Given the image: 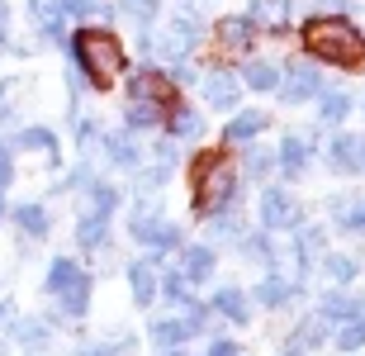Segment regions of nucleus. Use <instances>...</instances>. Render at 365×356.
<instances>
[{"label": "nucleus", "mask_w": 365, "mask_h": 356, "mask_svg": "<svg viewBox=\"0 0 365 356\" xmlns=\"http://www.w3.org/2000/svg\"><path fill=\"white\" fill-rule=\"evenodd\" d=\"M190 180H195V214L214 219L237 200V166L228 162V152H200L190 162Z\"/></svg>", "instance_id": "f257e3e1"}, {"label": "nucleus", "mask_w": 365, "mask_h": 356, "mask_svg": "<svg viewBox=\"0 0 365 356\" xmlns=\"http://www.w3.org/2000/svg\"><path fill=\"white\" fill-rule=\"evenodd\" d=\"M71 57H76V71H81L91 86H114L128 67V57H123V43L109 34V29H81L76 39H71Z\"/></svg>", "instance_id": "f03ea898"}, {"label": "nucleus", "mask_w": 365, "mask_h": 356, "mask_svg": "<svg viewBox=\"0 0 365 356\" xmlns=\"http://www.w3.org/2000/svg\"><path fill=\"white\" fill-rule=\"evenodd\" d=\"M304 48H309L318 62H332V67H356L365 57V39L361 29L341 14H327V19H309L304 24Z\"/></svg>", "instance_id": "7ed1b4c3"}, {"label": "nucleus", "mask_w": 365, "mask_h": 356, "mask_svg": "<svg viewBox=\"0 0 365 356\" xmlns=\"http://www.w3.org/2000/svg\"><path fill=\"white\" fill-rule=\"evenodd\" d=\"M48 295H57L62 314L81 318L86 309H91V275H86L71 257H57L53 266H48Z\"/></svg>", "instance_id": "20e7f679"}, {"label": "nucleus", "mask_w": 365, "mask_h": 356, "mask_svg": "<svg viewBox=\"0 0 365 356\" xmlns=\"http://www.w3.org/2000/svg\"><path fill=\"white\" fill-rule=\"evenodd\" d=\"M195 43H200V19H195V14H176V19L166 24V34L148 39V53L166 57V62L176 67V62H185V57H190Z\"/></svg>", "instance_id": "39448f33"}, {"label": "nucleus", "mask_w": 365, "mask_h": 356, "mask_svg": "<svg viewBox=\"0 0 365 356\" xmlns=\"http://www.w3.org/2000/svg\"><path fill=\"white\" fill-rule=\"evenodd\" d=\"M128 233H133L143 247H152V252H171V247H180V228L166 223V214H152V209H138L133 219H128Z\"/></svg>", "instance_id": "423d86ee"}, {"label": "nucleus", "mask_w": 365, "mask_h": 356, "mask_svg": "<svg viewBox=\"0 0 365 356\" xmlns=\"http://www.w3.org/2000/svg\"><path fill=\"white\" fill-rule=\"evenodd\" d=\"M304 223V209L289 190L271 185V190H261V228L266 233H280V228H299Z\"/></svg>", "instance_id": "0eeeda50"}, {"label": "nucleus", "mask_w": 365, "mask_h": 356, "mask_svg": "<svg viewBox=\"0 0 365 356\" xmlns=\"http://www.w3.org/2000/svg\"><path fill=\"white\" fill-rule=\"evenodd\" d=\"M318 91H323V76H318L313 62H289V71L280 76V100L284 105H304V100H313Z\"/></svg>", "instance_id": "6e6552de"}, {"label": "nucleus", "mask_w": 365, "mask_h": 356, "mask_svg": "<svg viewBox=\"0 0 365 356\" xmlns=\"http://www.w3.org/2000/svg\"><path fill=\"white\" fill-rule=\"evenodd\" d=\"M128 100H143V105H162V110H171V105H176L171 76H162V71H133V76H128Z\"/></svg>", "instance_id": "1a4fd4ad"}, {"label": "nucleus", "mask_w": 365, "mask_h": 356, "mask_svg": "<svg viewBox=\"0 0 365 356\" xmlns=\"http://www.w3.org/2000/svg\"><path fill=\"white\" fill-rule=\"evenodd\" d=\"M214 39H218V53L242 57L247 48H252V39H257V24H252L247 14H228V19H218Z\"/></svg>", "instance_id": "9d476101"}, {"label": "nucleus", "mask_w": 365, "mask_h": 356, "mask_svg": "<svg viewBox=\"0 0 365 356\" xmlns=\"http://www.w3.org/2000/svg\"><path fill=\"white\" fill-rule=\"evenodd\" d=\"M204 100H209L214 110H232V105L242 100V81H237L228 67L209 71V76H204Z\"/></svg>", "instance_id": "9b49d317"}, {"label": "nucleus", "mask_w": 365, "mask_h": 356, "mask_svg": "<svg viewBox=\"0 0 365 356\" xmlns=\"http://www.w3.org/2000/svg\"><path fill=\"white\" fill-rule=\"evenodd\" d=\"M332 166L346 171V176H361L365 171V133H337L332 138Z\"/></svg>", "instance_id": "f8f14e48"}, {"label": "nucleus", "mask_w": 365, "mask_h": 356, "mask_svg": "<svg viewBox=\"0 0 365 356\" xmlns=\"http://www.w3.org/2000/svg\"><path fill=\"white\" fill-rule=\"evenodd\" d=\"M128 290H133V304H143V309H148L152 300H157V295H162V275H157V261H133V266H128Z\"/></svg>", "instance_id": "ddd939ff"}, {"label": "nucleus", "mask_w": 365, "mask_h": 356, "mask_svg": "<svg viewBox=\"0 0 365 356\" xmlns=\"http://www.w3.org/2000/svg\"><path fill=\"white\" fill-rule=\"evenodd\" d=\"M309 157H313V143L304 133H289L280 143V152H275V166H280L284 176H304L309 171Z\"/></svg>", "instance_id": "4468645a"}, {"label": "nucleus", "mask_w": 365, "mask_h": 356, "mask_svg": "<svg viewBox=\"0 0 365 356\" xmlns=\"http://www.w3.org/2000/svg\"><path fill=\"white\" fill-rule=\"evenodd\" d=\"M247 19L257 29H271V34H284V24H289V0H252V10H247Z\"/></svg>", "instance_id": "2eb2a0df"}, {"label": "nucleus", "mask_w": 365, "mask_h": 356, "mask_svg": "<svg viewBox=\"0 0 365 356\" xmlns=\"http://www.w3.org/2000/svg\"><path fill=\"white\" fill-rule=\"evenodd\" d=\"M266 110H242V114H232L228 128H223V143H252L257 133H266Z\"/></svg>", "instance_id": "dca6fc26"}, {"label": "nucleus", "mask_w": 365, "mask_h": 356, "mask_svg": "<svg viewBox=\"0 0 365 356\" xmlns=\"http://www.w3.org/2000/svg\"><path fill=\"white\" fill-rule=\"evenodd\" d=\"M214 266H218V257H214V247H185V257H180V275H185L190 285H200V280H209L214 275Z\"/></svg>", "instance_id": "f3484780"}, {"label": "nucleus", "mask_w": 365, "mask_h": 356, "mask_svg": "<svg viewBox=\"0 0 365 356\" xmlns=\"http://www.w3.org/2000/svg\"><path fill=\"white\" fill-rule=\"evenodd\" d=\"M29 19H34V29L43 39H62V24H67V14L57 10V0H29Z\"/></svg>", "instance_id": "a211bd4d"}, {"label": "nucleus", "mask_w": 365, "mask_h": 356, "mask_svg": "<svg viewBox=\"0 0 365 356\" xmlns=\"http://www.w3.org/2000/svg\"><path fill=\"white\" fill-rule=\"evenodd\" d=\"M166 128H171V138H176V143H190V138L204 133V114L190 110V105H171V114H166Z\"/></svg>", "instance_id": "6ab92c4d"}, {"label": "nucleus", "mask_w": 365, "mask_h": 356, "mask_svg": "<svg viewBox=\"0 0 365 356\" xmlns=\"http://www.w3.org/2000/svg\"><path fill=\"white\" fill-rule=\"evenodd\" d=\"M14 148H24V152H43V157H48V162L57 166V133H53V128H43V123H29V128H19Z\"/></svg>", "instance_id": "aec40b11"}, {"label": "nucleus", "mask_w": 365, "mask_h": 356, "mask_svg": "<svg viewBox=\"0 0 365 356\" xmlns=\"http://www.w3.org/2000/svg\"><path fill=\"white\" fill-rule=\"evenodd\" d=\"M280 76H284V71L275 67V62H266V57H252V62L242 67V76H237V81L252 86V91H280Z\"/></svg>", "instance_id": "412c9836"}, {"label": "nucleus", "mask_w": 365, "mask_h": 356, "mask_svg": "<svg viewBox=\"0 0 365 356\" xmlns=\"http://www.w3.org/2000/svg\"><path fill=\"white\" fill-rule=\"evenodd\" d=\"M105 238H109V214H100V209L81 214V223H76V247L95 252V247H105Z\"/></svg>", "instance_id": "4be33fe9"}, {"label": "nucleus", "mask_w": 365, "mask_h": 356, "mask_svg": "<svg viewBox=\"0 0 365 356\" xmlns=\"http://www.w3.org/2000/svg\"><path fill=\"white\" fill-rule=\"evenodd\" d=\"M214 309L228 318V323H237V328L252 318V304H247V295H242V290H232V285H223V290L214 295Z\"/></svg>", "instance_id": "5701e85b"}, {"label": "nucleus", "mask_w": 365, "mask_h": 356, "mask_svg": "<svg viewBox=\"0 0 365 356\" xmlns=\"http://www.w3.org/2000/svg\"><path fill=\"white\" fill-rule=\"evenodd\" d=\"M14 223H19V233L24 238H48V228H53V219H48V209L43 205H14Z\"/></svg>", "instance_id": "b1692460"}, {"label": "nucleus", "mask_w": 365, "mask_h": 356, "mask_svg": "<svg viewBox=\"0 0 365 356\" xmlns=\"http://www.w3.org/2000/svg\"><path fill=\"white\" fill-rule=\"evenodd\" d=\"M105 157L114 166H138V143L128 128H119V133H105Z\"/></svg>", "instance_id": "393cba45"}, {"label": "nucleus", "mask_w": 365, "mask_h": 356, "mask_svg": "<svg viewBox=\"0 0 365 356\" xmlns=\"http://www.w3.org/2000/svg\"><path fill=\"white\" fill-rule=\"evenodd\" d=\"M185 337H190L185 318H157V323H152V347H162V352H176Z\"/></svg>", "instance_id": "a878e982"}, {"label": "nucleus", "mask_w": 365, "mask_h": 356, "mask_svg": "<svg viewBox=\"0 0 365 356\" xmlns=\"http://www.w3.org/2000/svg\"><path fill=\"white\" fill-rule=\"evenodd\" d=\"M257 300L266 304V309H284V304L294 300V280H284V275H266L257 285Z\"/></svg>", "instance_id": "bb28decb"}, {"label": "nucleus", "mask_w": 365, "mask_h": 356, "mask_svg": "<svg viewBox=\"0 0 365 356\" xmlns=\"http://www.w3.org/2000/svg\"><path fill=\"white\" fill-rule=\"evenodd\" d=\"M351 114V96L346 91H318V119L323 123H341Z\"/></svg>", "instance_id": "cd10ccee"}, {"label": "nucleus", "mask_w": 365, "mask_h": 356, "mask_svg": "<svg viewBox=\"0 0 365 356\" xmlns=\"http://www.w3.org/2000/svg\"><path fill=\"white\" fill-rule=\"evenodd\" d=\"M162 119H166L162 105H143V100H128V105H123V123H128V128H157Z\"/></svg>", "instance_id": "c85d7f7f"}, {"label": "nucleus", "mask_w": 365, "mask_h": 356, "mask_svg": "<svg viewBox=\"0 0 365 356\" xmlns=\"http://www.w3.org/2000/svg\"><path fill=\"white\" fill-rule=\"evenodd\" d=\"M361 314H365V304L351 300V295H327V300H323V318H327V323H332V318L346 323V318H361Z\"/></svg>", "instance_id": "c756f323"}, {"label": "nucleus", "mask_w": 365, "mask_h": 356, "mask_svg": "<svg viewBox=\"0 0 365 356\" xmlns=\"http://www.w3.org/2000/svg\"><path fill=\"white\" fill-rule=\"evenodd\" d=\"M14 337L24 347H43L48 342V323H43V318H19V323H14Z\"/></svg>", "instance_id": "7c9ffc66"}, {"label": "nucleus", "mask_w": 365, "mask_h": 356, "mask_svg": "<svg viewBox=\"0 0 365 356\" xmlns=\"http://www.w3.org/2000/svg\"><path fill=\"white\" fill-rule=\"evenodd\" d=\"M323 228H299V266H309L318 252H323Z\"/></svg>", "instance_id": "2f4dec72"}, {"label": "nucleus", "mask_w": 365, "mask_h": 356, "mask_svg": "<svg viewBox=\"0 0 365 356\" xmlns=\"http://www.w3.org/2000/svg\"><path fill=\"white\" fill-rule=\"evenodd\" d=\"M337 347H341V352H356V347H365V314H361V318H346V323H341Z\"/></svg>", "instance_id": "473e14b6"}, {"label": "nucleus", "mask_w": 365, "mask_h": 356, "mask_svg": "<svg viewBox=\"0 0 365 356\" xmlns=\"http://www.w3.org/2000/svg\"><path fill=\"white\" fill-rule=\"evenodd\" d=\"M123 14H133L138 24H152L157 19V10H162V0H119Z\"/></svg>", "instance_id": "72a5a7b5"}, {"label": "nucleus", "mask_w": 365, "mask_h": 356, "mask_svg": "<svg viewBox=\"0 0 365 356\" xmlns=\"http://www.w3.org/2000/svg\"><path fill=\"white\" fill-rule=\"evenodd\" d=\"M185 290H190V280H185L180 271H166V275H162V295H166L171 304H190Z\"/></svg>", "instance_id": "f704fd0d"}, {"label": "nucleus", "mask_w": 365, "mask_h": 356, "mask_svg": "<svg viewBox=\"0 0 365 356\" xmlns=\"http://www.w3.org/2000/svg\"><path fill=\"white\" fill-rule=\"evenodd\" d=\"M323 266H327V275H332V280H341V285H346V280H356V257H346V252L327 257Z\"/></svg>", "instance_id": "c9c22d12"}, {"label": "nucleus", "mask_w": 365, "mask_h": 356, "mask_svg": "<svg viewBox=\"0 0 365 356\" xmlns=\"http://www.w3.org/2000/svg\"><path fill=\"white\" fill-rule=\"evenodd\" d=\"M271 171H275V152H266V148L247 152V176H271Z\"/></svg>", "instance_id": "e433bc0d"}, {"label": "nucleus", "mask_w": 365, "mask_h": 356, "mask_svg": "<svg viewBox=\"0 0 365 356\" xmlns=\"http://www.w3.org/2000/svg\"><path fill=\"white\" fill-rule=\"evenodd\" d=\"M10 180H14V143L0 138V195L10 190Z\"/></svg>", "instance_id": "4c0bfd02"}, {"label": "nucleus", "mask_w": 365, "mask_h": 356, "mask_svg": "<svg viewBox=\"0 0 365 356\" xmlns=\"http://www.w3.org/2000/svg\"><path fill=\"white\" fill-rule=\"evenodd\" d=\"M237 247L247 252V261H271V243L261 233H252V238H237Z\"/></svg>", "instance_id": "58836bf2"}, {"label": "nucleus", "mask_w": 365, "mask_h": 356, "mask_svg": "<svg viewBox=\"0 0 365 356\" xmlns=\"http://www.w3.org/2000/svg\"><path fill=\"white\" fill-rule=\"evenodd\" d=\"M57 10H62V14H76V19H86V14H95V10L109 14L100 0H57Z\"/></svg>", "instance_id": "ea45409f"}, {"label": "nucleus", "mask_w": 365, "mask_h": 356, "mask_svg": "<svg viewBox=\"0 0 365 356\" xmlns=\"http://www.w3.org/2000/svg\"><path fill=\"white\" fill-rule=\"evenodd\" d=\"M91 195H95V209H100V214H109V209L119 205V190H109V185H100V180L91 185Z\"/></svg>", "instance_id": "a19ab883"}, {"label": "nucleus", "mask_w": 365, "mask_h": 356, "mask_svg": "<svg viewBox=\"0 0 365 356\" xmlns=\"http://www.w3.org/2000/svg\"><path fill=\"white\" fill-rule=\"evenodd\" d=\"M133 342H105V347H81L76 356H123Z\"/></svg>", "instance_id": "79ce46f5"}, {"label": "nucleus", "mask_w": 365, "mask_h": 356, "mask_svg": "<svg viewBox=\"0 0 365 356\" xmlns=\"http://www.w3.org/2000/svg\"><path fill=\"white\" fill-rule=\"evenodd\" d=\"M71 123H76V143H86V148H91V138H100L95 119H81V114H71Z\"/></svg>", "instance_id": "37998d69"}, {"label": "nucleus", "mask_w": 365, "mask_h": 356, "mask_svg": "<svg viewBox=\"0 0 365 356\" xmlns=\"http://www.w3.org/2000/svg\"><path fill=\"white\" fill-rule=\"evenodd\" d=\"M341 228H361V233H365V205H346V214H341Z\"/></svg>", "instance_id": "c03bdc74"}, {"label": "nucleus", "mask_w": 365, "mask_h": 356, "mask_svg": "<svg viewBox=\"0 0 365 356\" xmlns=\"http://www.w3.org/2000/svg\"><path fill=\"white\" fill-rule=\"evenodd\" d=\"M5 39H10V10H5V0H0V48H5Z\"/></svg>", "instance_id": "a18cd8bd"}, {"label": "nucleus", "mask_w": 365, "mask_h": 356, "mask_svg": "<svg viewBox=\"0 0 365 356\" xmlns=\"http://www.w3.org/2000/svg\"><path fill=\"white\" fill-rule=\"evenodd\" d=\"M10 323H14V304L0 300V328H10Z\"/></svg>", "instance_id": "49530a36"}, {"label": "nucleus", "mask_w": 365, "mask_h": 356, "mask_svg": "<svg viewBox=\"0 0 365 356\" xmlns=\"http://www.w3.org/2000/svg\"><path fill=\"white\" fill-rule=\"evenodd\" d=\"M209 356H237V347H232V342H214V347H209Z\"/></svg>", "instance_id": "de8ad7c7"}, {"label": "nucleus", "mask_w": 365, "mask_h": 356, "mask_svg": "<svg viewBox=\"0 0 365 356\" xmlns=\"http://www.w3.org/2000/svg\"><path fill=\"white\" fill-rule=\"evenodd\" d=\"M0 219H5V205H0Z\"/></svg>", "instance_id": "09e8293b"}, {"label": "nucleus", "mask_w": 365, "mask_h": 356, "mask_svg": "<svg viewBox=\"0 0 365 356\" xmlns=\"http://www.w3.org/2000/svg\"><path fill=\"white\" fill-rule=\"evenodd\" d=\"M171 356H180V352H171Z\"/></svg>", "instance_id": "8fccbe9b"}]
</instances>
